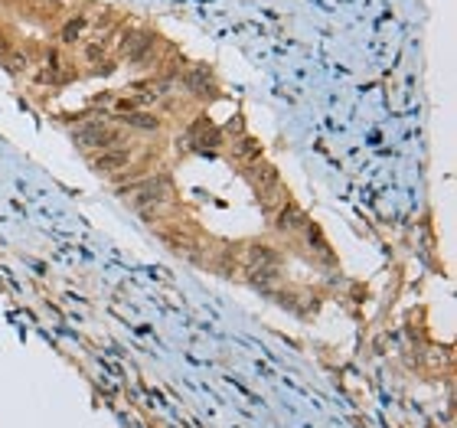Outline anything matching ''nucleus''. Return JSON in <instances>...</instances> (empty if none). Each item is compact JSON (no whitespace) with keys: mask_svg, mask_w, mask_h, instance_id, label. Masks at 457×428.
Returning <instances> with one entry per match:
<instances>
[{"mask_svg":"<svg viewBox=\"0 0 457 428\" xmlns=\"http://www.w3.org/2000/svg\"><path fill=\"white\" fill-rule=\"evenodd\" d=\"M121 121L128 128H137V131H157L161 128V121L150 112H121Z\"/></svg>","mask_w":457,"mask_h":428,"instance_id":"nucleus-8","label":"nucleus"},{"mask_svg":"<svg viewBox=\"0 0 457 428\" xmlns=\"http://www.w3.org/2000/svg\"><path fill=\"white\" fill-rule=\"evenodd\" d=\"M75 138H79V144H82L85 151H108V147H114V144L121 141V134H118L114 128L95 121V125L79 128V131H75Z\"/></svg>","mask_w":457,"mask_h":428,"instance_id":"nucleus-2","label":"nucleus"},{"mask_svg":"<svg viewBox=\"0 0 457 428\" xmlns=\"http://www.w3.org/2000/svg\"><path fill=\"white\" fill-rule=\"evenodd\" d=\"M307 213L297 206V203L287 200L285 206H281V213L274 216V229H281V232H294V229H307Z\"/></svg>","mask_w":457,"mask_h":428,"instance_id":"nucleus-4","label":"nucleus"},{"mask_svg":"<svg viewBox=\"0 0 457 428\" xmlns=\"http://www.w3.org/2000/svg\"><path fill=\"white\" fill-rule=\"evenodd\" d=\"M248 262H252V268H278V252L268 249V245H252Z\"/></svg>","mask_w":457,"mask_h":428,"instance_id":"nucleus-10","label":"nucleus"},{"mask_svg":"<svg viewBox=\"0 0 457 428\" xmlns=\"http://www.w3.org/2000/svg\"><path fill=\"white\" fill-rule=\"evenodd\" d=\"M190 141H193L196 147H203V144H206V147H216V144L223 141V134L212 128L210 118H196V121L190 125Z\"/></svg>","mask_w":457,"mask_h":428,"instance_id":"nucleus-5","label":"nucleus"},{"mask_svg":"<svg viewBox=\"0 0 457 428\" xmlns=\"http://www.w3.org/2000/svg\"><path fill=\"white\" fill-rule=\"evenodd\" d=\"M150 46H154V39H150L148 33H137V37L124 39V43H121V52L128 56V59H131V63H137V59H141V56H144Z\"/></svg>","mask_w":457,"mask_h":428,"instance_id":"nucleus-7","label":"nucleus"},{"mask_svg":"<svg viewBox=\"0 0 457 428\" xmlns=\"http://www.w3.org/2000/svg\"><path fill=\"white\" fill-rule=\"evenodd\" d=\"M307 239L314 242V252L323 255V258H330V245H327V239H323V232L314 223H307Z\"/></svg>","mask_w":457,"mask_h":428,"instance_id":"nucleus-12","label":"nucleus"},{"mask_svg":"<svg viewBox=\"0 0 457 428\" xmlns=\"http://www.w3.org/2000/svg\"><path fill=\"white\" fill-rule=\"evenodd\" d=\"M131 164V151L128 147H108V151H99L92 157V170L99 174H118Z\"/></svg>","mask_w":457,"mask_h":428,"instance_id":"nucleus-3","label":"nucleus"},{"mask_svg":"<svg viewBox=\"0 0 457 428\" xmlns=\"http://www.w3.org/2000/svg\"><path fill=\"white\" fill-rule=\"evenodd\" d=\"M278 180H281V176H278V170H274L272 164H252V183H255V190H258V193H265V196H268V193H274V190H278Z\"/></svg>","mask_w":457,"mask_h":428,"instance_id":"nucleus-6","label":"nucleus"},{"mask_svg":"<svg viewBox=\"0 0 457 428\" xmlns=\"http://www.w3.org/2000/svg\"><path fill=\"white\" fill-rule=\"evenodd\" d=\"M124 193H131V206L134 210L161 206V203H167L173 196V180L167 174H154L144 183H137V187H121V196Z\"/></svg>","mask_w":457,"mask_h":428,"instance_id":"nucleus-1","label":"nucleus"},{"mask_svg":"<svg viewBox=\"0 0 457 428\" xmlns=\"http://www.w3.org/2000/svg\"><path fill=\"white\" fill-rule=\"evenodd\" d=\"M235 157L245 161V164H255V161L261 157V144L255 138H242L238 144H235Z\"/></svg>","mask_w":457,"mask_h":428,"instance_id":"nucleus-11","label":"nucleus"},{"mask_svg":"<svg viewBox=\"0 0 457 428\" xmlns=\"http://www.w3.org/2000/svg\"><path fill=\"white\" fill-rule=\"evenodd\" d=\"M163 242L170 245L173 252H190V249L196 245V239H193L186 229H163Z\"/></svg>","mask_w":457,"mask_h":428,"instance_id":"nucleus-9","label":"nucleus"}]
</instances>
